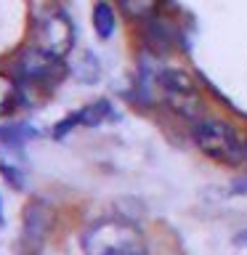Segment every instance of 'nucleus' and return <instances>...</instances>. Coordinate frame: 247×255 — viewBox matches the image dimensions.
Returning <instances> with one entry per match:
<instances>
[{
    "mask_svg": "<svg viewBox=\"0 0 247 255\" xmlns=\"http://www.w3.org/2000/svg\"><path fill=\"white\" fill-rule=\"evenodd\" d=\"M0 221H3V199H0Z\"/></svg>",
    "mask_w": 247,
    "mask_h": 255,
    "instance_id": "11",
    "label": "nucleus"
},
{
    "mask_svg": "<svg viewBox=\"0 0 247 255\" xmlns=\"http://www.w3.org/2000/svg\"><path fill=\"white\" fill-rule=\"evenodd\" d=\"M27 135H35V130H29L27 125H3L0 128V141L3 143H21Z\"/></svg>",
    "mask_w": 247,
    "mask_h": 255,
    "instance_id": "10",
    "label": "nucleus"
},
{
    "mask_svg": "<svg viewBox=\"0 0 247 255\" xmlns=\"http://www.w3.org/2000/svg\"><path fill=\"white\" fill-rule=\"evenodd\" d=\"M115 27H117L115 11H112L107 3H96V8H93V29H96V35H99L101 40H107V37H112Z\"/></svg>",
    "mask_w": 247,
    "mask_h": 255,
    "instance_id": "8",
    "label": "nucleus"
},
{
    "mask_svg": "<svg viewBox=\"0 0 247 255\" xmlns=\"http://www.w3.org/2000/svg\"><path fill=\"white\" fill-rule=\"evenodd\" d=\"M56 56L51 53H45L43 48H27L21 56H19V72L27 80H45V77H51V72L56 69Z\"/></svg>",
    "mask_w": 247,
    "mask_h": 255,
    "instance_id": "5",
    "label": "nucleus"
},
{
    "mask_svg": "<svg viewBox=\"0 0 247 255\" xmlns=\"http://www.w3.org/2000/svg\"><path fill=\"white\" fill-rule=\"evenodd\" d=\"M157 5L159 0H120V8L125 11V16L138 21H149L157 16Z\"/></svg>",
    "mask_w": 247,
    "mask_h": 255,
    "instance_id": "7",
    "label": "nucleus"
},
{
    "mask_svg": "<svg viewBox=\"0 0 247 255\" xmlns=\"http://www.w3.org/2000/svg\"><path fill=\"white\" fill-rule=\"evenodd\" d=\"M194 143L205 151L210 159L221 165H239L245 162V141L239 138V133L223 120H210L199 117L194 128H191Z\"/></svg>",
    "mask_w": 247,
    "mask_h": 255,
    "instance_id": "2",
    "label": "nucleus"
},
{
    "mask_svg": "<svg viewBox=\"0 0 247 255\" xmlns=\"http://www.w3.org/2000/svg\"><path fill=\"white\" fill-rule=\"evenodd\" d=\"M72 43H75V29H72L67 13L53 11L37 21V48H43L45 53L61 59V56L69 53Z\"/></svg>",
    "mask_w": 247,
    "mask_h": 255,
    "instance_id": "4",
    "label": "nucleus"
},
{
    "mask_svg": "<svg viewBox=\"0 0 247 255\" xmlns=\"http://www.w3.org/2000/svg\"><path fill=\"white\" fill-rule=\"evenodd\" d=\"M16 104H19V88L13 85V80L0 72V115H8Z\"/></svg>",
    "mask_w": 247,
    "mask_h": 255,
    "instance_id": "9",
    "label": "nucleus"
},
{
    "mask_svg": "<svg viewBox=\"0 0 247 255\" xmlns=\"http://www.w3.org/2000/svg\"><path fill=\"white\" fill-rule=\"evenodd\" d=\"M107 115V101H99V104H88V107H83L77 112V115H72L67 117L64 123H59V130H56V135H64L67 130H72V125H80V123H88V125H93V123H99V120Z\"/></svg>",
    "mask_w": 247,
    "mask_h": 255,
    "instance_id": "6",
    "label": "nucleus"
},
{
    "mask_svg": "<svg viewBox=\"0 0 247 255\" xmlns=\"http://www.w3.org/2000/svg\"><path fill=\"white\" fill-rule=\"evenodd\" d=\"M157 85L165 101L189 120H199L202 115V96H199L197 80L183 69H162L157 75Z\"/></svg>",
    "mask_w": 247,
    "mask_h": 255,
    "instance_id": "3",
    "label": "nucleus"
},
{
    "mask_svg": "<svg viewBox=\"0 0 247 255\" xmlns=\"http://www.w3.org/2000/svg\"><path fill=\"white\" fill-rule=\"evenodd\" d=\"M83 253L85 255H149L141 229L130 221L120 218V215L99 218L85 229Z\"/></svg>",
    "mask_w": 247,
    "mask_h": 255,
    "instance_id": "1",
    "label": "nucleus"
},
{
    "mask_svg": "<svg viewBox=\"0 0 247 255\" xmlns=\"http://www.w3.org/2000/svg\"><path fill=\"white\" fill-rule=\"evenodd\" d=\"M245 162H247V141H245Z\"/></svg>",
    "mask_w": 247,
    "mask_h": 255,
    "instance_id": "12",
    "label": "nucleus"
}]
</instances>
